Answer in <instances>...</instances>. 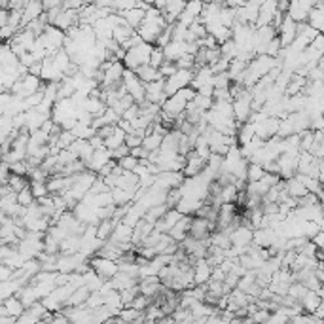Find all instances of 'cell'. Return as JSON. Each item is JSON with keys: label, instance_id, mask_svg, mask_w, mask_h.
<instances>
[{"label": "cell", "instance_id": "cell-30", "mask_svg": "<svg viewBox=\"0 0 324 324\" xmlns=\"http://www.w3.org/2000/svg\"><path fill=\"white\" fill-rule=\"evenodd\" d=\"M193 102H195V106H197V108H201L203 112H207V110H210V108H212V104H214V97H207V95L197 93V95H195V99H193Z\"/></svg>", "mask_w": 324, "mask_h": 324}, {"label": "cell", "instance_id": "cell-10", "mask_svg": "<svg viewBox=\"0 0 324 324\" xmlns=\"http://www.w3.org/2000/svg\"><path fill=\"white\" fill-rule=\"evenodd\" d=\"M193 277H195V285H207L212 277V266L207 262V258H199L193 266Z\"/></svg>", "mask_w": 324, "mask_h": 324}, {"label": "cell", "instance_id": "cell-29", "mask_svg": "<svg viewBox=\"0 0 324 324\" xmlns=\"http://www.w3.org/2000/svg\"><path fill=\"white\" fill-rule=\"evenodd\" d=\"M167 61V57H165V48H161V46H155L152 51V57H150V65L152 67H161L163 63Z\"/></svg>", "mask_w": 324, "mask_h": 324}, {"label": "cell", "instance_id": "cell-37", "mask_svg": "<svg viewBox=\"0 0 324 324\" xmlns=\"http://www.w3.org/2000/svg\"><path fill=\"white\" fill-rule=\"evenodd\" d=\"M138 116H140V104H138V102H135V104H131V106H129V108L123 112V116H121V118L133 121V119L138 118Z\"/></svg>", "mask_w": 324, "mask_h": 324}, {"label": "cell", "instance_id": "cell-8", "mask_svg": "<svg viewBox=\"0 0 324 324\" xmlns=\"http://www.w3.org/2000/svg\"><path fill=\"white\" fill-rule=\"evenodd\" d=\"M279 127H281V121H279V119L266 118L256 123V135L262 136L264 140H267V138H271V136H275L279 133Z\"/></svg>", "mask_w": 324, "mask_h": 324}, {"label": "cell", "instance_id": "cell-21", "mask_svg": "<svg viewBox=\"0 0 324 324\" xmlns=\"http://www.w3.org/2000/svg\"><path fill=\"white\" fill-rule=\"evenodd\" d=\"M321 302H323V298H321L319 290H307L305 298L302 300L304 309L309 311V313H315V311H317V307L321 305Z\"/></svg>", "mask_w": 324, "mask_h": 324}, {"label": "cell", "instance_id": "cell-41", "mask_svg": "<svg viewBox=\"0 0 324 324\" xmlns=\"http://www.w3.org/2000/svg\"><path fill=\"white\" fill-rule=\"evenodd\" d=\"M153 6H155L157 10H161V12H165V10H167V6H169V0H155V2H153Z\"/></svg>", "mask_w": 324, "mask_h": 324}, {"label": "cell", "instance_id": "cell-26", "mask_svg": "<svg viewBox=\"0 0 324 324\" xmlns=\"http://www.w3.org/2000/svg\"><path fill=\"white\" fill-rule=\"evenodd\" d=\"M10 186L14 188V191H21L23 188L31 186V180H27V176H23V174H16V172H12V176H10V182H8Z\"/></svg>", "mask_w": 324, "mask_h": 324}, {"label": "cell", "instance_id": "cell-35", "mask_svg": "<svg viewBox=\"0 0 324 324\" xmlns=\"http://www.w3.org/2000/svg\"><path fill=\"white\" fill-rule=\"evenodd\" d=\"M178 68H195V55L193 53H184L178 61H176Z\"/></svg>", "mask_w": 324, "mask_h": 324}, {"label": "cell", "instance_id": "cell-7", "mask_svg": "<svg viewBox=\"0 0 324 324\" xmlns=\"http://www.w3.org/2000/svg\"><path fill=\"white\" fill-rule=\"evenodd\" d=\"M203 6H205V2H201V0H188L186 8H184L182 16L178 17V21L190 27V25H191L193 21H197V19L201 17Z\"/></svg>", "mask_w": 324, "mask_h": 324}, {"label": "cell", "instance_id": "cell-4", "mask_svg": "<svg viewBox=\"0 0 324 324\" xmlns=\"http://www.w3.org/2000/svg\"><path fill=\"white\" fill-rule=\"evenodd\" d=\"M123 84L127 87V93L135 99L136 102L146 101V84L136 76L135 70H129L125 68V74H123Z\"/></svg>", "mask_w": 324, "mask_h": 324}, {"label": "cell", "instance_id": "cell-6", "mask_svg": "<svg viewBox=\"0 0 324 324\" xmlns=\"http://www.w3.org/2000/svg\"><path fill=\"white\" fill-rule=\"evenodd\" d=\"M229 237H231V245L248 247V245L254 243V229H252L250 226H247V224H241V226H237V228L229 233Z\"/></svg>", "mask_w": 324, "mask_h": 324}, {"label": "cell", "instance_id": "cell-33", "mask_svg": "<svg viewBox=\"0 0 324 324\" xmlns=\"http://www.w3.org/2000/svg\"><path fill=\"white\" fill-rule=\"evenodd\" d=\"M138 2L140 0H114V6H112V10L114 12H125V10H131V8H136L138 6Z\"/></svg>", "mask_w": 324, "mask_h": 324}, {"label": "cell", "instance_id": "cell-28", "mask_svg": "<svg viewBox=\"0 0 324 324\" xmlns=\"http://www.w3.org/2000/svg\"><path fill=\"white\" fill-rule=\"evenodd\" d=\"M17 201L23 205V207H31V205L36 201V197H34L33 190H31V186L23 188L19 193H17Z\"/></svg>", "mask_w": 324, "mask_h": 324}, {"label": "cell", "instance_id": "cell-9", "mask_svg": "<svg viewBox=\"0 0 324 324\" xmlns=\"http://www.w3.org/2000/svg\"><path fill=\"white\" fill-rule=\"evenodd\" d=\"M205 167H207V159L199 157L195 150H191L186 155V167H184V174L186 176H195V174L203 172Z\"/></svg>", "mask_w": 324, "mask_h": 324}, {"label": "cell", "instance_id": "cell-1", "mask_svg": "<svg viewBox=\"0 0 324 324\" xmlns=\"http://www.w3.org/2000/svg\"><path fill=\"white\" fill-rule=\"evenodd\" d=\"M153 48H155V44H152V42H140L138 46L127 50V55H125V59H123L125 67L129 68V70H135L136 72L142 65L150 63Z\"/></svg>", "mask_w": 324, "mask_h": 324}, {"label": "cell", "instance_id": "cell-40", "mask_svg": "<svg viewBox=\"0 0 324 324\" xmlns=\"http://www.w3.org/2000/svg\"><path fill=\"white\" fill-rule=\"evenodd\" d=\"M44 2V8H46V12L51 10V8H55V6H63V2L65 0H42Z\"/></svg>", "mask_w": 324, "mask_h": 324}, {"label": "cell", "instance_id": "cell-16", "mask_svg": "<svg viewBox=\"0 0 324 324\" xmlns=\"http://www.w3.org/2000/svg\"><path fill=\"white\" fill-rule=\"evenodd\" d=\"M2 305L6 309V315H16L17 319H19V315H23L25 313V304L21 302V298L19 296H12V298H8V300H4L2 302ZM4 317V315H2Z\"/></svg>", "mask_w": 324, "mask_h": 324}, {"label": "cell", "instance_id": "cell-18", "mask_svg": "<svg viewBox=\"0 0 324 324\" xmlns=\"http://www.w3.org/2000/svg\"><path fill=\"white\" fill-rule=\"evenodd\" d=\"M256 136V123H239V129H237V140H239V146L250 142L252 138Z\"/></svg>", "mask_w": 324, "mask_h": 324}, {"label": "cell", "instance_id": "cell-12", "mask_svg": "<svg viewBox=\"0 0 324 324\" xmlns=\"http://www.w3.org/2000/svg\"><path fill=\"white\" fill-rule=\"evenodd\" d=\"M44 12H46V8H44L42 0H29V4L23 10V27H27L34 19H38Z\"/></svg>", "mask_w": 324, "mask_h": 324}, {"label": "cell", "instance_id": "cell-24", "mask_svg": "<svg viewBox=\"0 0 324 324\" xmlns=\"http://www.w3.org/2000/svg\"><path fill=\"white\" fill-rule=\"evenodd\" d=\"M163 136L161 133H157V131H153L150 135L144 136V142H142V146L148 150V152H155V150H159L161 148V144H163Z\"/></svg>", "mask_w": 324, "mask_h": 324}, {"label": "cell", "instance_id": "cell-23", "mask_svg": "<svg viewBox=\"0 0 324 324\" xmlns=\"http://www.w3.org/2000/svg\"><path fill=\"white\" fill-rule=\"evenodd\" d=\"M112 195H114V203L116 205H125V203H133L135 201V191H129V190H123V188H112Z\"/></svg>", "mask_w": 324, "mask_h": 324}, {"label": "cell", "instance_id": "cell-25", "mask_svg": "<svg viewBox=\"0 0 324 324\" xmlns=\"http://www.w3.org/2000/svg\"><path fill=\"white\" fill-rule=\"evenodd\" d=\"M267 174V171L264 169V165H260V163H248V172H247V178H248V182H254V180H262L264 176Z\"/></svg>", "mask_w": 324, "mask_h": 324}, {"label": "cell", "instance_id": "cell-32", "mask_svg": "<svg viewBox=\"0 0 324 324\" xmlns=\"http://www.w3.org/2000/svg\"><path fill=\"white\" fill-rule=\"evenodd\" d=\"M119 292H121L123 304H125V305H131V304H133V300H135L136 296L140 294V286H138V285H135V286H131V288L119 290Z\"/></svg>", "mask_w": 324, "mask_h": 324}, {"label": "cell", "instance_id": "cell-17", "mask_svg": "<svg viewBox=\"0 0 324 324\" xmlns=\"http://www.w3.org/2000/svg\"><path fill=\"white\" fill-rule=\"evenodd\" d=\"M136 76L144 82V84H148V82H153V80H161L163 76H161V72H159V68L157 67H152L150 63H146V65H142V67L136 70Z\"/></svg>", "mask_w": 324, "mask_h": 324}, {"label": "cell", "instance_id": "cell-20", "mask_svg": "<svg viewBox=\"0 0 324 324\" xmlns=\"http://www.w3.org/2000/svg\"><path fill=\"white\" fill-rule=\"evenodd\" d=\"M89 294H91V288L87 285H84V286H80V288H76L72 292V296L68 298L65 305H84L87 302V298H89Z\"/></svg>", "mask_w": 324, "mask_h": 324}, {"label": "cell", "instance_id": "cell-39", "mask_svg": "<svg viewBox=\"0 0 324 324\" xmlns=\"http://www.w3.org/2000/svg\"><path fill=\"white\" fill-rule=\"evenodd\" d=\"M131 153V148L127 146V144H121L119 148L116 150H112V155H114V159H119V157H125V155H129Z\"/></svg>", "mask_w": 324, "mask_h": 324}, {"label": "cell", "instance_id": "cell-15", "mask_svg": "<svg viewBox=\"0 0 324 324\" xmlns=\"http://www.w3.org/2000/svg\"><path fill=\"white\" fill-rule=\"evenodd\" d=\"M121 16L127 19V23H129L133 29H138V27L142 25L144 17H146V10H144V8H140V6H136V8H131V10L121 12Z\"/></svg>", "mask_w": 324, "mask_h": 324}, {"label": "cell", "instance_id": "cell-42", "mask_svg": "<svg viewBox=\"0 0 324 324\" xmlns=\"http://www.w3.org/2000/svg\"><path fill=\"white\" fill-rule=\"evenodd\" d=\"M95 4L99 8H112L114 6V0H95Z\"/></svg>", "mask_w": 324, "mask_h": 324}, {"label": "cell", "instance_id": "cell-14", "mask_svg": "<svg viewBox=\"0 0 324 324\" xmlns=\"http://www.w3.org/2000/svg\"><path fill=\"white\" fill-rule=\"evenodd\" d=\"M131 239H133V228L127 226L125 222H119L114 228V233H112L110 241H114L118 245H125V243H131Z\"/></svg>", "mask_w": 324, "mask_h": 324}, {"label": "cell", "instance_id": "cell-2", "mask_svg": "<svg viewBox=\"0 0 324 324\" xmlns=\"http://www.w3.org/2000/svg\"><path fill=\"white\" fill-rule=\"evenodd\" d=\"M44 87H46V85L42 84V78H40V76L27 72L23 78H19L16 84H14L12 93L17 95V97H21V99H27V97H31L33 93L40 91V89H44Z\"/></svg>", "mask_w": 324, "mask_h": 324}, {"label": "cell", "instance_id": "cell-44", "mask_svg": "<svg viewBox=\"0 0 324 324\" xmlns=\"http://www.w3.org/2000/svg\"><path fill=\"white\" fill-rule=\"evenodd\" d=\"M201 2H205V4H209V2H214V0H201Z\"/></svg>", "mask_w": 324, "mask_h": 324}, {"label": "cell", "instance_id": "cell-19", "mask_svg": "<svg viewBox=\"0 0 324 324\" xmlns=\"http://www.w3.org/2000/svg\"><path fill=\"white\" fill-rule=\"evenodd\" d=\"M110 281H112V285H114L116 290H125V288H131V286L138 285V281H136L135 277H131V275H127V273H123V271H118Z\"/></svg>", "mask_w": 324, "mask_h": 324}, {"label": "cell", "instance_id": "cell-3", "mask_svg": "<svg viewBox=\"0 0 324 324\" xmlns=\"http://www.w3.org/2000/svg\"><path fill=\"white\" fill-rule=\"evenodd\" d=\"M193 76H195V70L193 68H178L171 78L165 80V91L171 95H174L178 89L186 87V85H191L193 82Z\"/></svg>", "mask_w": 324, "mask_h": 324}, {"label": "cell", "instance_id": "cell-13", "mask_svg": "<svg viewBox=\"0 0 324 324\" xmlns=\"http://www.w3.org/2000/svg\"><path fill=\"white\" fill-rule=\"evenodd\" d=\"M184 53H188L186 40H171L169 44L165 46V57H167V61L176 63Z\"/></svg>", "mask_w": 324, "mask_h": 324}, {"label": "cell", "instance_id": "cell-34", "mask_svg": "<svg viewBox=\"0 0 324 324\" xmlns=\"http://www.w3.org/2000/svg\"><path fill=\"white\" fill-rule=\"evenodd\" d=\"M118 163L123 171H135V167L138 165V157H135L133 153H129V155H125V157H119Z\"/></svg>", "mask_w": 324, "mask_h": 324}, {"label": "cell", "instance_id": "cell-22", "mask_svg": "<svg viewBox=\"0 0 324 324\" xmlns=\"http://www.w3.org/2000/svg\"><path fill=\"white\" fill-rule=\"evenodd\" d=\"M125 136H127V131H123V129L118 125L116 131H114L112 135L108 136V138H104V146L110 148V150H116V148H119L121 144H125Z\"/></svg>", "mask_w": 324, "mask_h": 324}, {"label": "cell", "instance_id": "cell-43", "mask_svg": "<svg viewBox=\"0 0 324 324\" xmlns=\"http://www.w3.org/2000/svg\"><path fill=\"white\" fill-rule=\"evenodd\" d=\"M85 4H95V0H85Z\"/></svg>", "mask_w": 324, "mask_h": 324}, {"label": "cell", "instance_id": "cell-36", "mask_svg": "<svg viewBox=\"0 0 324 324\" xmlns=\"http://www.w3.org/2000/svg\"><path fill=\"white\" fill-rule=\"evenodd\" d=\"M178 70V67H176V63H172V61H165L161 67H159V72H161V76L167 80V78H171L174 72Z\"/></svg>", "mask_w": 324, "mask_h": 324}, {"label": "cell", "instance_id": "cell-27", "mask_svg": "<svg viewBox=\"0 0 324 324\" xmlns=\"http://www.w3.org/2000/svg\"><path fill=\"white\" fill-rule=\"evenodd\" d=\"M31 190H33V193H34V197H36V199H42V197L50 195V188H48V182L31 180Z\"/></svg>", "mask_w": 324, "mask_h": 324}, {"label": "cell", "instance_id": "cell-31", "mask_svg": "<svg viewBox=\"0 0 324 324\" xmlns=\"http://www.w3.org/2000/svg\"><path fill=\"white\" fill-rule=\"evenodd\" d=\"M231 84H233V80L229 76V70L214 74V87H231Z\"/></svg>", "mask_w": 324, "mask_h": 324}, {"label": "cell", "instance_id": "cell-38", "mask_svg": "<svg viewBox=\"0 0 324 324\" xmlns=\"http://www.w3.org/2000/svg\"><path fill=\"white\" fill-rule=\"evenodd\" d=\"M89 191H91V193H102V191H110V188H108V184L104 182L102 176H97V180L93 182V186H91Z\"/></svg>", "mask_w": 324, "mask_h": 324}, {"label": "cell", "instance_id": "cell-5", "mask_svg": "<svg viewBox=\"0 0 324 324\" xmlns=\"http://www.w3.org/2000/svg\"><path fill=\"white\" fill-rule=\"evenodd\" d=\"M89 264H91V267L99 273L104 281H110V279L119 271V266L116 260H110V258H104V256H99V254L89 258Z\"/></svg>", "mask_w": 324, "mask_h": 324}, {"label": "cell", "instance_id": "cell-11", "mask_svg": "<svg viewBox=\"0 0 324 324\" xmlns=\"http://www.w3.org/2000/svg\"><path fill=\"white\" fill-rule=\"evenodd\" d=\"M112 157H114V155H112V150H110V148H106V146L95 148L93 157H91V163H89V169L95 171V172H99V171H101Z\"/></svg>", "mask_w": 324, "mask_h": 324}]
</instances>
